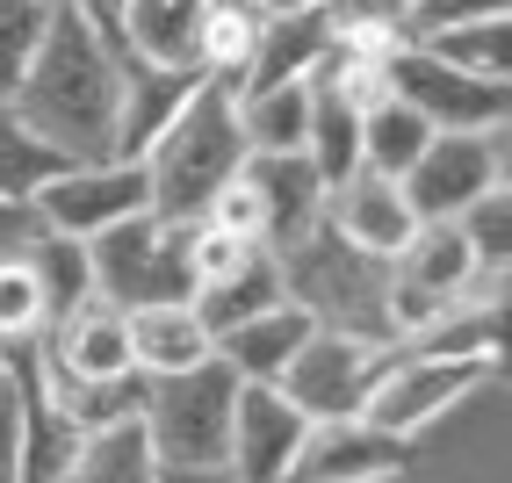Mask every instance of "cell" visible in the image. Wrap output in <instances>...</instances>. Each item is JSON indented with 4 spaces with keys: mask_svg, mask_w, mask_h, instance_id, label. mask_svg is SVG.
<instances>
[{
    "mask_svg": "<svg viewBox=\"0 0 512 483\" xmlns=\"http://www.w3.org/2000/svg\"><path fill=\"white\" fill-rule=\"evenodd\" d=\"M195 73L188 65H152L123 51V94H116V159H145L152 137L188 109Z\"/></svg>",
    "mask_w": 512,
    "mask_h": 483,
    "instance_id": "17",
    "label": "cell"
},
{
    "mask_svg": "<svg viewBox=\"0 0 512 483\" xmlns=\"http://www.w3.org/2000/svg\"><path fill=\"white\" fill-rule=\"evenodd\" d=\"M188 303H195V318L210 325V339H217V332H231V325H246V318H260V310H275V303H282L275 253H260L246 274H231V282L202 289V296H188Z\"/></svg>",
    "mask_w": 512,
    "mask_h": 483,
    "instance_id": "31",
    "label": "cell"
},
{
    "mask_svg": "<svg viewBox=\"0 0 512 483\" xmlns=\"http://www.w3.org/2000/svg\"><path fill=\"white\" fill-rule=\"evenodd\" d=\"M260 15H282V8H318V0H253Z\"/></svg>",
    "mask_w": 512,
    "mask_h": 483,
    "instance_id": "44",
    "label": "cell"
},
{
    "mask_svg": "<svg viewBox=\"0 0 512 483\" xmlns=\"http://www.w3.org/2000/svg\"><path fill=\"white\" fill-rule=\"evenodd\" d=\"M44 22H51V0H0V101L22 87L29 58L44 44Z\"/></svg>",
    "mask_w": 512,
    "mask_h": 483,
    "instance_id": "36",
    "label": "cell"
},
{
    "mask_svg": "<svg viewBox=\"0 0 512 483\" xmlns=\"http://www.w3.org/2000/svg\"><path fill=\"white\" fill-rule=\"evenodd\" d=\"M188 224H195V217L138 210V217H123L116 231L87 238L94 296H109L116 310H145V303L188 296Z\"/></svg>",
    "mask_w": 512,
    "mask_h": 483,
    "instance_id": "5",
    "label": "cell"
},
{
    "mask_svg": "<svg viewBox=\"0 0 512 483\" xmlns=\"http://www.w3.org/2000/svg\"><path fill=\"white\" fill-rule=\"evenodd\" d=\"M303 411L275 390V383H238V404H231V447H224V469L238 483H282L296 440H303Z\"/></svg>",
    "mask_w": 512,
    "mask_h": 483,
    "instance_id": "14",
    "label": "cell"
},
{
    "mask_svg": "<svg viewBox=\"0 0 512 483\" xmlns=\"http://www.w3.org/2000/svg\"><path fill=\"white\" fill-rule=\"evenodd\" d=\"M325 231H339L347 246L375 253V260H397L404 238L419 231V210L404 202V181L375 174V166H354L347 181L325 188Z\"/></svg>",
    "mask_w": 512,
    "mask_h": 483,
    "instance_id": "13",
    "label": "cell"
},
{
    "mask_svg": "<svg viewBox=\"0 0 512 483\" xmlns=\"http://www.w3.org/2000/svg\"><path fill=\"white\" fill-rule=\"evenodd\" d=\"M159 483H238V476L217 462V469H159Z\"/></svg>",
    "mask_w": 512,
    "mask_h": 483,
    "instance_id": "43",
    "label": "cell"
},
{
    "mask_svg": "<svg viewBox=\"0 0 512 483\" xmlns=\"http://www.w3.org/2000/svg\"><path fill=\"white\" fill-rule=\"evenodd\" d=\"M505 15V0H412V37H433V29H455V22H484Z\"/></svg>",
    "mask_w": 512,
    "mask_h": 483,
    "instance_id": "40",
    "label": "cell"
},
{
    "mask_svg": "<svg viewBox=\"0 0 512 483\" xmlns=\"http://www.w3.org/2000/svg\"><path fill=\"white\" fill-rule=\"evenodd\" d=\"M325 51H375L390 58L412 44V0H318Z\"/></svg>",
    "mask_w": 512,
    "mask_h": 483,
    "instance_id": "23",
    "label": "cell"
},
{
    "mask_svg": "<svg viewBox=\"0 0 512 483\" xmlns=\"http://www.w3.org/2000/svg\"><path fill=\"white\" fill-rule=\"evenodd\" d=\"M275 274H282V296L303 310L311 325L325 332H361V339H383L390 347V260H375L361 246H347L339 231H303L296 246L275 253Z\"/></svg>",
    "mask_w": 512,
    "mask_h": 483,
    "instance_id": "3",
    "label": "cell"
},
{
    "mask_svg": "<svg viewBox=\"0 0 512 483\" xmlns=\"http://www.w3.org/2000/svg\"><path fill=\"white\" fill-rule=\"evenodd\" d=\"M37 361L51 375H65V383H116V375H138L130 368V310H116L109 296H80L37 339Z\"/></svg>",
    "mask_w": 512,
    "mask_h": 483,
    "instance_id": "12",
    "label": "cell"
},
{
    "mask_svg": "<svg viewBox=\"0 0 512 483\" xmlns=\"http://www.w3.org/2000/svg\"><path fill=\"white\" fill-rule=\"evenodd\" d=\"M383 361H390L383 339H361V332H325V325H318V332L289 354V368L275 375V390L303 411V419H354Z\"/></svg>",
    "mask_w": 512,
    "mask_h": 483,
    "instance_id": "9",
    "label": "cell"
},
{
    "mask_svg": "<svg viewBox=\"0 0 512 483\" xmlns=\"http://www.w3.org/2000/svg\"><path fill=\"white\" fill-rule=\"evenodd\" d=\"M65 8H80L101 37H116V22H123V0H65Z\"/></svg>",
    "mask_w": 512,
    "mask_h": 483,
    "instance_id": "42",
    "label": "cell"
},
{
    "mask_svg": "<svg viewBox=\"0 0 512 483\" xmlns=\"http://www.w3.org/2000/svg\"><path fill=\"white\" fill-rule=\"evenodd\" d=\"M231 404H238V375L210 354L202 368L159 375L145 383V440L159 469H217L231 447Z\"/></svg>",
    "mask_w": 512,
    "mask_h": 483,
    "instance_id": "4",
    "label": "cell"
},
{
    "mask_svg": "<svg viewBox=\"0 0 512 483\" xmlns=\"http://www.w3.org/2000/svg\"><path fill=\"white\" fill-rule=\"evenodd\" d=\"M116 94H123V44L101 37L80 8L51 0L44 44L29 58L22 87L8 94L22 123L65 159H109L116 152Z\"/></svg>",
    "mask_w": 512,
    "mask_h": 483,
    "instance_id": "1",
    "label": "cell"
},
{
    "mask_svg": "<svg viewBox=\"0 0 512 483\" xmlns=\"http://www.w3.org/2000/svg\"><path fill=\"white\" fill-rule=\"evenodd\" d=\"M303 159L318 166V181H347L354 166H361V116L354 109H339L332 94L311 87V130H303Z\"/></svg>",
    "mask_w": 512,
    "mask_h": 483,
    "instance_id": "33",
    "label": "cell"
},
{
    "mask_svg": "<svg viewBox=\"0 0 512 483\" xmlns=\"http://www.w3.org/2000/svg\"><path fill=\"white\" fill-rule=\"evenodd\" d=\"M138 166H145V188H152V210L159 217H202V202L246 166V130H238L231 87L195 80L188 109L152 137V152Z\"/></svg>",
    "mask_w": 512,
    "mask_h": 483,
    "instance_id": "2",
    "label": "cell"
},
{
    "mask_svg": "<svg viewBox=\"0 0 512 483\" xmlns=\"http://www.w3.org/2000/svg\"><path fill=\"white\" fill-rule=\"evenodd\" d=\"M426 44L440 65H455L469 80H498L512 87V65H505V15H484V22H455V29H433V37H412Z\"/></svg>",
    "mask_w": 512,
    "mask_h": 483,
    "instance_id": "32",
    "label": "cell"
},
{
    "mask_svg": "<svg viewBox=\"0 0 512 483\" xmlns=\"http://www.w3.org/2000/svg\"><path fill=\"white\" fill-rule=\"evenodd\" d=\"M404 354H433V361H505V274H484L476 289H462L426 332L397 339Z\"/></svg>",
    "mask_w": 512,
    "mask_h": 483,
    "instance_id": "16",
    "label": "cell"
},
{
    "mask_svg": "<svg viewBox=\"0 0 512 483\" xmlns=\"http://www.w3.org/2000/svg\"><path fill=\"white\" fill-rule=\"evenodd\" d=\"M22 260L37 274V296L51 318H65L80 296H94V267H87V238H58V231H29L22 238ZM51 332V325H44Z\"/></svg>",
    "mask_w": 512,
    "mask_h": 483,
    "instance_id": "26",
    "label": "cell"
},
{
    "mask_svg": "<svg viewBox=\"0 0 512 483\" xmlns=\"http://www.w3.org/2000/svg\"><path fill=\"white\" fill-rule=\"evenodd\" d=\"M390 94L404 109H419L433 130H498L505 109H512V87L455 73V65H440L426 44L390 51Z\"/></svg>",
    "mask_w": 512,
    "mask_h": 483,
    "instance_id": "10",
    "label": "cell"
},
{
    "mask_svg": "<svg viewBox=\"0 0 512 483\" xmlns=\"http://www.w3.org/2000/svg\"><path fill=\"white\" fill-rule=\"evenodd\" d=\"M37 375H44V390L58 397V411L80 433L123 426V419H138V411H145V375H116V383H65V375H51L44 361H37Z\"/></svg>",
    "mask_w": 512,
    "mask_h": 483,
    "instance_id": "29",
    "label": "cell"
},
{
    "mask_svg": "<svg viewBox=\"0 0 512 483\" xmlns=\"http://www.w3.org/2000/svg\"><path fill=\"white\" fill-rule=\"evenodd\" d=\"M152 210V188H145V166L138 159H73L29 195V217L37 231H58V238H101L116 231L123 217Z\"/></svg>",
    "mask_w": 512,
    "mask_h": 483,
    "instance_id": "7",
    "label": "cell"
},
{
    "mask_svg": "<svg viewBox=\"0 0 512 483\" xmlns=\"http://www.w3.org/2000/svg\"><path fill=\"white\" fill-rule=\"evenodd\" d=\"M311 332H318V325H311V318H303V310L282 296L275 310H260V318L217 332V361L238 375V383H275V375L289 368V354H296Z\"/></svg>",
    "mask_w": 512,
    "mask_h": 483,
    "instance_id": "19",
    "label": "cell"
},
{
    "mask_svg": "<svg viewBox=\"0 0 512 483\" xmlns=\"http://www.w3.org/2000/svg\"><path fill=\"white\" fill-rule=\"evenodd\" d=\"M29 231H37V217H29L22 202H0V253H8V246H22Z\"/></svg>",
    "mask_w": 512,
    "mask_h": 483,
    "instance_id": "41",
    "label": "cell"
},
{
    "mask_svg": "<svg viewBox=\"0 0 512 483\" xmlns=\"http://www.w3.org/2000/svg\"><path fill=\"white\" fill-rule=\"evenodd\" d=\"M246 181L260 188V246L282 253L325 224V181L303 152H246Z\"/></svg>",
    "mask_w": 512,
    "mask_h": 483,
    "instance_id": "15",
    "label": "cell"
},
{
    "mask_svg": "<svg viewBox=\"0 0 512 483\" xmlns=\"http://www.w3.org/2000/svg\"><path fill=\"white\" fill-rule=\"evenodd\" d=\"M210 354H217V339H210V325L195 318L188 296L130 310V368H138L145 383H159V375H181V368H202Z\"/></svg>",
    "mask_w": 512,
    "mask_h": 483,
    "instance_id": "18",
    "label": "cell"
},
{
    "mask_svg": "<svg viewBox=\"0 0 512 483\" xmlns=\"http://www.w3.org/2000/svg\"><path fill=\"white\" fill-rule=\"evenodd\" d=\"M22 375H29V426H22V469L15 483H65L80 462V426L58 411V397L44 390V375H37V347L22 354Z\"/></svg>",
    "mask_w": 512,
    "mask_h": 483,
    "instance_id": "20",
    "label": "cell"
},
{
    "mask_svg": "<svg viewBox=\"0 0 512 483\" xmlns=\"http://www.w3.org/2000/svg\"><path fill=\"white\" fill-rule=\"evenodd\" d=\"M318 58H325L318 8H282V15H260L253 65H246V80H238L231 94H246V87H275V80H311V65H318Z\"/></svg>",
    "mask_w": 512,
    "mask_h": 483,
    "instance_id": "22",
    "label": "cell"
},
{
    "mask_svg": "<svg viewBox=\"0 0 512 483\" xmlns=\"http://www.w3.org/2000/svg\"><path fill=\"white\" fill-rule=\"evenodd\" d=\"M65 483H73V476H65Z\"/></svg>",
    "mask_w": 512,
    "mask_h": 483,
    "instance_id": "45",
    "label": "cell"
},
{
    "mask_svg": "<svg viewBox=\"0 0 512 483\" xmlns=\"http://www.w3.org/2000/svg\"><path fill=\"white\" fill-rule=\"evenodd\" d=\"M73 483H159V455L145 440V419H123V426H101L80 440V462Z\"/></svg>",
    "mask_w": 512,
    "mask_h": 483,
    "instance_id": "27",
    "label": "cell"
},
{
    "mask_svg": "<svg viewBox=\"0 0 512 483\" xmlns=\"http://www.w3.org/2000/svg\"><path fill=\"white\" fill-rule=\"evenodd\" d=\"M498 375H505V361H433V354L390 347V361L375 368V383L361 397V419L390 440H419L448 411H462L476 390H491Z\"/></svg>",
    "mask_w": 512,
    "mask_h": 483,
    "instance_id": "6",
    "label": "cell"
},
{
    "mask_svg": "<svg viewBox=\"0 0 512 483\" xmlns=\"http://www.w3.org/2000/svg\"><path fill=\"white\" fill-rule=\"evenodd\" d=\"M238 101V130H246V152H303V130H311V80H275V87H246Z\"/></svg>",
    "mask_w": 512,
    "mask_h": 483,
    "instance_id": "25",
    "label": "cell"
},
{
    "mask_svg": "<svg viewBox=\"0 0 512 483\" xmlns=\"http://www.w3.org/2000/svg\"><path fill=\"white\" fill-rule=\"evenodd\" d=\"M202 224H217V231L253 238V246H260V188L246 181V166H238V174H231L210 202H202ZM260 253H267V246H260Z\"/></svg>",
    "mask_w": 512,
    "mask_h": 483,
    "instance_id": "39",
    "label": "cell"
},
{
    "mask_svg": "<svg viewBox=\"0 0 512 483\" xmlns=\"http://www.w3.org/2000/svg\"><path fill=\"white\" fill-rule=\"evenodd\" d=\"M210 0H123V22H116V44L130 58H152V65H188L195 73V29Z\"/></svg>",
    "mask_w": 512,
    "mask_h": 483,
    "instance_id": "21",
    "label": "cell"
},
{
    "mask_svg": "<svg viewBox=\"0 0 512 483\" xmlns=\"http://www.w3.org/2000/svg\"><path fill=\"white\" fill-rule=\"evenodd\" d=\"M22 354H0V483H15L22 469V426H29V375H22Z\"/></svg>",
    "mask_w": 512,
    "mask_h": 483,
    "instance_id": "38",
    "label": "cell"
},
{
    "mask_svg": "<svg viewBox=\"0 0 512 483\" xmlns=\"http://www.w3.org/2000/svg\"><path fill=\"white\" fill-rule=\"evenodd\" d=\"M58 166H73V159L51 152L44 137L22 123L15 101H0V202H22V210H29V195H37Z\"/></svg>",
    "mask_w": 512,
    "mask_h": 483,
    "instance_id": "28",
    "label": "cell"
},
{
    "mask_svg": "<svg viewBox=\"0 0 512 483\" xmlns=\"http://www.w3.org/2000/svg\"><path fill=\"white\" fill-rule=\"evenodd\" d=\"M491 188H505V123L498 130H433L426 152L404 166V202L419 210V224L462 217Z\"/></svg>",
    "mask_w": 512,
    "mask_h": 483,
    "instance_id": "8",
    "label": "cell"
},
{
    "mask_svg": "<svg viewBox=\"0 0 512 483\" xmlns=\"http://www.w3.org/2000/svg\"><path fill=\"white\" fill-rule=\"evenodd\" d=\"M260 260V246L253 238H231V231H217V224H188V296H202V289H217V282H231V274H246Z\"/></svg>",
    "mask_w": 512,
    "mask_h": 483,
    "instance_id": "35",
    "label": "cell"
},
{
    "mask_svg": "<svg viewBox=\"0 0 512 483\" xmlns=\"http://www.w3.org/2000/svg\"><path fill=\"white\" fill-rule=\"evenodd\" d=\"M253 44H260V8L253 0H210L202 29H195V80L238 87L246 65H253Z\"/></svg>",
    "mask_w": 512,
    "mask_h": 483,
    "instance_id": "24",
    "label": "cell"
},
{
    "mask_svg": "<svg viewBox=\"0 0 512 483\" xmlns=\"http://www.w3.org/2000/svg\"><path fill=\"white\" fill-rule=\"evenodd\" d=\"M404 469H412V440L375 433L354 411V419H311L303 426L282 483H397Z\"/></svg>",
    "mask_w": 512,
    "mask_h": 483,
    "instance_id": "11",
    "label": "cell"
},
{
    "mask_svg": "<svg viewBox=\"0 0 512 483\" xmlns=\"http://www.w3.org/2000/svg\"><path fill=\"white\" fill-rule=\"evenodd\" d=\"M51 325V310L37 296V274H29L22 246L0 253V354H15V347H37Z\"/></svg>",
    "mask_w": 512,
    "mask_h": 483,
    "instance_id": "34",
    "label": "cell"
},
{
    "mask_svg": "<svg viewBox=\"0 0 512 483\" xmlns=\"http://www.w3.org/2000/svg\"><path fill=\"white\" fill-rule=\"evenodd\" d=\"M455 224H462V238H469L476 267H484V274H505V260H512V188L476 195Z\"/></svg>",
    "mask_w": 512,
    "mask_h": 483,
    "instance_id": "37",
    "label": "cell"
},
{
    "mask_svg": "<svg viewBox=\"0 0 512 483\" xmlns=\"http://www.w3.org/2000/svg\"><path fill=\"white\" fill-rule=\"evenodd\" d=\"M426 137H433V123H426L419 109H404V101L390 94V101H375V109L361 116V166H375V174L404 181V166L426 152Z\"/></svg>",
    "mask_w": 512,
    "mask_h": 483,
    "instance_id": "30",
    "label": "cell"
}]
</instances>
